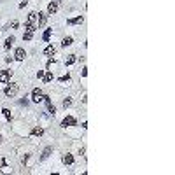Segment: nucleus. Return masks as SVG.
Here are the masks:
<instances>
[{"label":"nucleus","mask_w":175,"mask_h":175,"mask_svg":"<svg viewBox=\"0 0 175 175\" xmlns=\"http://www.w3.org/2000/svg\"><path fill=\"white\" fill-rule=\"evenodd\" d=\"M12 70H0V84H7L11 81Z\"/></svg>","instance_id":"4"},{"label":"nucleus","mask_w":175,"mask_h":175,"mask_svg":"<svg viewBox=\"0 0 175 175\" xmlns=\"http://www.w3.org/2000/svg\"><path fill=\"white\" fill-rule=\"evenodd\" d=\"M25 56H26V51H25L23 47H18V49H16V53H14V60L23 62V60H25Z\"/></svg>","instance_id":"7"},{"label":"nucleus","mask_w":175,"mask_h":175,"mask_svg":"<svg viewBox=\"0 0 175 175\" xmlns=\"http://www.w3.org/2000/svg\"><path fill=\"white\" fill-rule=\"evenodd\" d=\"M75 124H77V119H75V117H72V116H67V117L62 121V126H63V128H67V126H75Z\"/></svg>","instance_id":"6"},{"label":"nucleus","mask_w":175,"mask_h":175,"mask_svg":"<svg viewBox=\"0 0 175 175\" xmlns=\"http://www.w3.org/2000/svg\"><path fill=\"white\" fill-rule=\"evenodd\" d=\"M51 147H46V149H44V152H42V156H41V159H46V158H47V156L51 154Z\"/></svg>","instance_id":"18"},{"label":"nucleus","mask_w":175,"mask_h":175,"mask_svg":"<svg viewBox=\"0 0 175 175\" xmlns=\"http://www.w3.org/2000/svg\"><path fill=\"white\" fill-rule=\"evenodd\" d=\"M42 98H44L42 89H41V88H35V89L32 91V100H33L35 103H39V102H42Z\"/></svg>","instance_id":"3"},{"label":"nucleus","mask_w":175,"mask_h":175,"mask_svg":"<svg viewBox=\"0 0 175 175\" xmlns=\"http://www.w3.org/2000/svg\"><path fill=\"white\" fill-rule=\"evenodd\" d=\"M54 53H56V47H54L53 44H49V46L44 49V54H46V56H49V58H51V56H54Z\"/></svg>","instance_id":"9"},{"label":"nucleus","mask_w":175,"mask_h":175,"mask_svg":"<svg viewBox=\"0 0 175 175\" xmlns=\"http://www.w3.org/2000/svg\"><path fill=\"white\" fill-rule=\"evenodd\" d=\"M65 63H67V65H72V63H75V54H70V56L65 60Z\"/></svg>","instance_id":"20"},{"label":"nucleus","mask_w":175,"mask_h":175,"mask_svg":"<svg viewBox=\"0 0 175 175\" xmlns=\"http://www.w3.org/2000/svg\"><path fill=\"white\" fill-rule=\"evenodd\" d=\"M46 21H47V12H39V16H37V28H42L46 25Z\"/></svg>","instance_id":"5"},{"label":"nucleus","mask_w":175,"mask_h":175,"mask_svg":"<svg viewBox=\"0 0 175 175\" xmlns=\"http://www.w3.org/2000/svg\"><path fill=\"white\" fill-rule=\"evenodd\" d=\"M14 41H16V37H14V35H11V37H7V39H5V42H4V47H5V49H9L11 46L14 44Z\"/></svg>","instance_id":"13"},{"label":"nucleus","mask_w":175,"mask_h":175,"mask_svg":"<svg viewBox=\"0 0 175 175\" xmlns=\"http://www.w3.org/2000/svg\"><path fill=\"white\" fill-rule=\"evenodd\" d=\"M54 2H58V4H60V2H62V0H54Z\"/></svg>","instance_id":"27"},{"label":"nucleus","mask_w":175,"mask_h":175,"mask_svg":"<svg viewBox=\"0 0 175 175\" xmlns=\"http://www.w3.org/2000/svg\"><path fill=\"white\" fill-rule=\"evenodd\" d=\"M51 33H53V28H46V32L42 33V41H44V42H49V39H51Z\"/></svg>","instance_id":"12"},{"label":"nucleus","mask_w":175,"mask_h":175,"mask_svg":"<svg viewBox=\"0 0 175 175\" xmlns=\"http://www.w3.org/2000/svg\"><path fill=\"white\" fill-rule=\"evenodd\" d=\"M83 21H84L83 16H75V18H70V20H67V23H68V25H81Z\"/></svg>","instance_id":"10"},{"label":"nucleus","mask_w":175,"mask_h":175,"mask_svg":"<svg viewBox=\"0 0 175 175\" xmlns=\"http://www.w3.org/2000/svg\"><path fill=\"white\" fill-rule=\"evenodd\" d=\"M20 103H21V105H26V103H28V100H26V98H23V100H20Z\"/></svg>","instance_id":"25"},{"label":"nucleus","mask_w":175,"mask_h":175,"mask_svg":"<svg viewBox=\"0 0 175 175\" xmlns=\"http://www.w3.org/2000/svg\"><path fill=\"white\" fill-rule=\"evenodd\" d=\"M0 140H2V135H0Z\"/></svg>","instance_id":"28"},{"label":"nucleus","mask_w":175,"mask_h":175,"mask_svg":"<svg viewBox=\"0 0 175 175\" xmlns=\"http://www.w3.org/2000/svg\"><path fill=\"white\" fill-rule=\"evenodd\" d=\"M2 112H4V116H5V119H7V121H11V119H12V114H11L9 109H2Z\"/></svg>","instance_id":"19"},{"label":"nucleus","mask_w":175,"mask_h":175,"mask_svg":"<svg viewBox=\"0 0 175 175\" xmlns=\"http://www.w3.org/2000/svg\"><path fill=\"white\" fill-rule=\"evenodd\" d=\"M37 77H39V79H42V77H44V70H39V72H37Z\"/></svg>","instance_id":"23"},{"label":"nucleus","mask_w":175,"mask_h":175,"mask_svg":"<svg viewBox=\"0 0 175 175\" xmlns=\"http://www.w3.org/2000/svg\"><path fill=\"white\" fill-rule=\"evenodd\" d=\"M70 105H72V98H65V100H63V107H65V109L70 107Z\"/></svg>","instance_id":"21"},{"label":"nucleus","mask_w":175,"mask_h":175,"mask_svg":"<svg viewBox=\"0 0 175 175\" xmlns=\"http://www.w3.org/2000/svg\"><path fill=\"white\" fill-rule=\"evenodd\" d=\"M86 75H88V68L84 67V68H83V77H86Z\"/></svg>","instance_id":"26"},{"label":"nucleus","mask_w":175,"mask_h":175,"mask_svg":"<svg viewBox=\"0 0 175 175\" xmlns=\"http://www.w3.org/2000/svg\"><path fill=\"white\" fill-rule=\"evenodd\" d=\"M26 4H28V2H26V0H23V2H21V4H20V9H23V7H25Z\"/></svg>","instance_id":"24"},{"label":"nucleus","mask_w":175,"mask_h":175,"mask_svg":"<svg viewBox=\"0 0 175 175\" xmlns=\"http://www.w3.org/2000/svg\"><path fill=\"white\" fill-rule=\"evenodd\" d=\"M4 93H5V96H9V98H12V96H16L18 95V84L11 83L5 89H4Z\"/></svg>","instance_id":"2"},{"label":"nucleus","mask_w":175,"mask_h":175,"mask_svg":"<svg viewBox=\"0 0 175 175\" xmlns=\"http://www.w3.org/2000/svg\"><path fill=\"white\" fill-rule=\"evenodd\" d=\"M32 135H33V137H41V135H44V128H41V126L32 128Z\"/></svg>","instance_id":"14"},{"label":"nucleus","mask_w":175,"mask_h":175,"mask_svg":"<svg viewBox=\"0 0 175 175\" xmlns=\"http://www.w3.org/2000/svg\"><path fill=\"white\" fill-rule=\"evenodd\" d=\"M67 81H70V74H67V75H62V77H60V83H67Z\"/></svg>","instance_id":"22"},{"label":"nucleus","mask_w":175,"mask_h":175,"mask_svg":"<svg viewBox=\"0 0 175 175\" xmlns=\"http://www.w3.org/2000/svg\"><path fill=\"white\" fill-rule=\"evenodd\" d=\"M72 42H74L72 37H65V39L62 41V47H68V46H72Z\"/></svg>","instance_id":"16"},{"label":"nucleus","mask_w":175,"mask_h":175,"mask_svg":"<svg viewBox=\"0 0 175 175\" xmlns=\"http://www.w3.org/2000/svg\"><path fill=\"white\" fill-rule=\"evenodd\" d=\"M26 23H28V25H35V23H37V12L32 11L30 14H28V18H26Z\"/></svg>","instance_id":"11"},{"label":"nucleus","mask_w":175,"mask_h":175,"mask_svg":"<svg viewBox=\"0 0 175 175\" xmlns=\"http://www.w3.org/2000/svg\"><path fill=\"white\" fill-rule=\"evenodd\" d=\"M63 163H65V165H74V156L72 154H65L63 156Z\"/></svg>","instance_id":"15"},{"label":"nucleus","mask_w":175,"mask_h":175,"mask_svg":"<svg viewBox=\"0 0 175 175\" xmlns=\"http://www.w3.org/2000/svg\"><path fill=\"white\" fill-rule=\"evenodd\" d=\"M58 5H60V4H58V2H54V0H53L51 4H49V5H47V14H54V12H56V11H58Z\"/></svg>","instance_id":"8"},{"label":"nucleus","mask_w":175,"mask_h":175,"mask_svg":"<svg viewBox=\"0 0 175 175\" xmlns=\"http://www.w3.org/2000/svg\"><path fill=\"white\" fill-rule=\"evenodd\" d=\"M35 28H37L35 25H28V23H26V25H25V35H23V41L25 42L32 41V39H33V33H35Z\"/></svg>","instance_id":"1"},{"label":"nucleus","mask_w":175,"mask_h":175,"mask_svg":"<svg viewBox=\"0 0 175 175\" xmlns=\"http://www.w3.org/2000/svg\"><path fill=\"white\" fill-rule=\"evenodd\" d=\"M42 79H44V83H51L53 81V72H49V70L44 72V77H42Z\"/></svg>","instance_id":"17"}]
</instances>
